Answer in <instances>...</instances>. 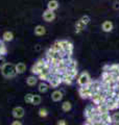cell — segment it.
<instances>
[{
  "instance_id": "cell-9",
  "label": "cell",
  "mask_w": 119,
  "mask_h": 125,
  "mask_svg": "<svg viewBox=\"0 0 119 125\" xmlns=\"http://www.w3.org/2000/svg\"><path fill=\"white\" fill-rule=\"evenodd\" d=\"M100 119L101 122L106 124V125H113V120H112V116L109 113L108 114H101L100 115Z\"/></svg>"
},
{
  "instance_id": "cell-28",
  "label": "cell",
  "mask_w": 119,
  "mask_h": 125,
  "mask_svg": "<svg viewBox=\"0 0 119 125\" xmlns=\"http://www.w3.org/2000/svg\"><path fill=\"white\" fill-rule=\"evenodd\" d=\"M33 98H34V94L28 93V94H26V95H25L24 100H25L26 103H31V102H33Z\"/></svg>"
},
{
  "instance_id": "cell-37",
  "label": "cell",
  "mask_w": 119,
  "mask_h": 125,
  "mask_svg": "<svg viewBox=\"0 0 119 125\" xmlns=\"http://www.w3.org/2000/svg\"><path fill=\"white\" fill-rule=\"evenodd\" d=\"M40 49H41V47H40V45H37V47H36V50H38V51H39Z\"/></svg>"
},
{
  "instance_id": "cell-23",
  "label": "cell",
  "mask_w": 119,
  "mask_h": 125,
  "mask_svg": "<svg viewBox=\"0 0 119 125\" xmlns=\"http://www.w3.org/2000/svg\"><path fill=\"white\" fill-rule=\"evenodd\" d=\"M67 70H77V64L74 60L71 58V61L67 64Z\"/></svg>"
},
{
  "instance_id": "cell-21",
  "label": "cell",
  "mask_w": 119,
  "mask_h": 125,
  "mask_svg": "<svg viewBox=\"0 0 119 125\" xmlns=\"http://www.w3.org/2000/svg\"><path fill=\"white\" fill-rule=\"evenodd\" d=\"M3 41H5V42H11V41H13V39H14V34L13 32H11V31H5L4 33H3Z\"/></svg>"
},
{
  "instance_id": "cell-36",
  "label": "cell",
  "mask_w": 119,
  "mask_h": 125,
  "mask_svg": "<svg viewBox=\"0 0 119 125\" xmlns=\"http://www.w3.org/2000/svg\"><path fill=\"white\" fill-rule=\"evenodd\" d=\"M5 45H4V42H3V41H0V49H1L2 48V47H4Z\"/></svg>"
},
{
  "instance_id": "cell-31",
  "label": "cell",
  "mask_w": 119,
  "mask_h": 125,
  "mask_svg": "<svg viewBox=\"0 0 119 125\" xmlns=\"http://www.w3.org/2000/svg\"><path fill=\"white\" fill-rule=\"evenodd\" d=\"M40 72H41V71H40V70L38 69V67H37L36 65H34L33 67H31V73H33L34 75H39Z\"/></svg>"
},
{
  "instance_id": "cell-16",
  "label": "cell",
  "mask_w": 119,
  "mask_h": 125,
  "mask_svg": "<svg viewBox=\"0 0 119 125\" xmlns=\"http://www.w3.org/2000/svg\"><path fill=\"white\" fill-rule=\"evenodd\" d=\"M48 89H49V84L45 83V81H42V83H39V92L40 93H46L47 91H48Z\"/></svg>"
},
{
  "instance_id": "cell-4",
  "label": "cell",
  "mask_w": 119,
  "mask_h": 125,
  "mask_svg": "<svg viewBox=\"0 0 119 125\" xmlns=\"http://www.w3.org/2000/svg\"><path fill=\"white\" fill-rule=\"evenodd\" d=\"M91 100H92V102L94 103V105H99V104H102V103L106 102V98H105L104 94H102V91L97 93V94L92 95Z\"/></svg>"
},
{
  "instance_id": "cell-27",
  "label": "cell",
  "mask_w": 119,
  "mask_h": 125,
  "mask_svg": "<svg viewBox=\"0 0 119 125\" xmlns=\"http://www.w3.org/2000/svg\"><path fill=\"white\" fill-rule=\"evenodd\" d=\"M67 75H69L71 77H73L75 78L77 76V70H66V72H65Z\"/></svg>"
},
{
  "instance_id": "cell-18",
  "label": "cell",
  "mask_w": 119,
  "mask_h": 125,
  "mask_svg": "<svg viewBox=\"0 0 119 125\" xmlns=\"http://www.w3.org/2000/svg\"><path fill=\"white\" fill-rule=\"evenodd\" d=\"M35 33L37 36H43V34L46 33V29L43 25H38L37 27L35 28Z\"/></svg>"
},
{
  "instance_id": "cell-30",
  "label": "cell",
  "mask_w": 119,
  "mask_h": 125,
  "mask_svg": "<svg viewBox=\"0 0 119 125\" xmlns=\"http://www.w3.org/2000/svg\"><path fill=\"white\" fill-rule=\"evenodd\" d=\"M79 20L84 23L85 25H87V24H89V22H90V17H89V16H87V15H85V16H83Z\"/></svg>"
},
{
  "instance_id": "cell-2",
  "label": "cell",
  "mask_w": 119,
  "mask_h": 125,
  "mask_svg": "<svg viewBox=\"0 0 119 125\" xmlns=\"http://www.w3.org/2000/svg\"><path fill=\"white\" fill-rule=\"evenodd\" d=\"M91 81V78L88 72H83L79 74V76L77 77V83L81 85V87H86L87 84Z\"/></svg>"
},
{
  "instance_id": "cell-32",
  "label": "cell",
  "mask_w": 119,
  "mask_h": 125,
  "mask_svg": "<svg viewBox=\"0 0 119 125\" xmlns=\"http://www.w3.org/2000/svg\"><path fill=\"white\" fill-rule=\"evenodd\" d=\"M5 64V60L4 57H3L2 55H0V68H2V66Z\"/></svg>"
},
{
  "instance_id": "cell-3",
  "label": "cell",
  "mask_w": 119,
  "mask_h": 125,
  "mask_svg": "<svg viewBox=\"0 0 119 125\" xmlns=\"http://www.w3.org/2000/svg\"><path fill=\"white\" fill-rule=\"evenodd\" d=\"M59 42H60V44H61V46H62L63 51L70 54V55H72V52H73V45H72V43L69 42V41H67V40H61Z\"/></svg>"
},
{
  "instance_id": "cell-6",
  "label": "cell",
  "mask_w": 119,
  "mask_h": 125,
  "mask_svg": "<svg viewBox=\"0 0 119 125\" xmlns=\"http://www.w3.org/2000/svg\"><path fill=\"white\" fill-rule=\"evenodd\" d=\"M12 113H13V116L18 120V119L22 118V117L24 116L25 111H24V108L21 107V106H16V107L13 108V112Z\"/></svg>"
},
{
  "instance_id": "cell-20",
  "label": "cell",
  "mask_w": 119,
  "mask_h": 125,
  "mask_svg": "<svg viewBox=\"0 0 119 125\" xmlns=\"http://www.w3.org/2000/svg\"><path fill=\"white\" fill-rule=\"evenodd\" d=\"M110 73L112 74H119V64H112L110 65V70H109Z\"/></svg>"
},
{
  "instance_id": "cell-33",
  "label": "cell",
  "mask_w": 119,
  "mask_h": 125,
  "mask_svg": "<svg viewBox=\"0 0 119 125\" xmlns=\"http://www.w3.org/2000/svg\"><path fill=\"white\" fill-rule=\"evenodd\" d=\"M57 125H67V122L65 120H60V121H58Z\"/></svg>"
},
{
  "instance_id": "cell-17",
  "label": "cell",
  "mask_w": 119,
  "mask_h": 125,
  "mask_svg": "<svg viewBox=\"0 0 119 125\" xmlns=\"http://www.w3.org/2000/svg\"><path fill=\"white\" fill-rule=\"evenodd\" d=\"M38 83V78L36 77L35 75H31L29 77H27L26 79V83L29 85V87H34V85H36Z\"/></svg>"
},
{
  "instance_id": "cell-15",
  "label": "cell",
  "mask_w": 119,
  "mask_h": 125,
  "mask_svg": "<svg viewBox=\"0 0 119 125\" xmlns=\"http://www.w3.org/2000/svg\"><path fill=\"white\" fill-rule=\"evenodd\" d=\"M73 79H74L73 77L67 75L66 73H64V74L62 75V83H65V84H71V83H73Z\"/></svg>"
},
{
  "instance_id": "cell-11",
  "label": "cell",
  "mask_w": 119,
  "mask_h": 125,
  "mask_svg": "<svg viewBox=\"0 0 119 125\" xmlns=\"http://www.w3.org/2000/svg\"><path fill=\"white\" fill-rule=\"evenodd\" d=\"M101 28L104 31H106V32H110V31H112V29H113V23L111 21H105L101 25Z\"/></svg>"
},
{
  "instance_id": "cell-25",
  "label": "cell",
  "mask_w": 119,
  "mask_h": 125,
  "mask_svg": "<svg viewBox=\"0 0 119 125\" xmlns=\"http://www.w3.org/2000/svg\"><path fill=\"white\" fill-rule=\"evenodd\" d=\"M41 101H42V98H41V96L40 95H34V98H33V103L34 105H38L41 103Z\"/></svg>"
},
{
  "instance_id": "cell-1",
  "label": "cell",
  "mask_w": 119,
  "mask_h": 125,
  "mask_svg": "<svg viewBox=\"0 0 119 125\" xmlns=\"http://www.w3.org/2000/svg\"><path fill=\"white\" fill-rule=\"evenodd\" d=\"M1 73L6 78L15 77L16 74H17V72H16V66L14 64H12V62H5L1 68Z\"/></svg>"
},
{
  "instance_id": "cell-8",
  "label": "cell",
  "mask_w": 119,
  "mask_h": 125,
  "mask_svg": "<svg viewBox=\"0 0 119 125\" xmlns=\"http://www.w3.org/2000/svg\"><path fill=\"white\" fill-rule=\"evenodd\" d=\"M43 19H44L46 22H51L55 19V14L53 13V11L46 10L44 13H43Z\"/></svg>"
},
{
  "instance_id": "cell-34",
  "label": "cell",
  "mask_w": 119,
  "mask_h": 125,
  "mask_svg": "<svg viewBox=\"0 0 119 125\" xmlns=\"http://www.w3.org/2000/svg\"><path fill=\"white\" fill-rule=\"evenodd\" d=\"M12 125H23V124H22V122H21V121H18V120H16V121H14V122L12 123Z\"/></svg>"
},
{
  "instance_id": "cell-13",
  "label": "cell",
  "mask_w": 119,
  "mask_h": 125,
  "mask_svg": "<svg viewBox=\"0 0 119 125\" xmlns=\"http://www.w3.org/2000/svg\"><path fill=\"white\" fill-rule=\"evenodd\" d=\"M59 7V2L57 0H50L47 4V10H51V11H54Z\"/></svg>"
},
{
  "instance_id": "cell-5",
  "label": "cell",
  "mask_w": 119,
  "mask_h": 125,
  "mask_svg": "<svg viewBox=\"0 0 119 125\" xmlns=\"http://www.w3.org/2000/svg\"><path fill=\"white\" fill-rule=\"evenodd\" d=\"M78 94L83 99H91V97H92V92L87 85L86 87H81V89L78 90Z\"/></svg>"
},
{
  "instance_id": "cell-22",
  "label": "cell",
  "mask_w": 119,
  "mask_h": 125,
  "mask_svg": "<svg viewBox=\"0 0 119 125\" xmlns=\"http://www.w3.org/2000/svg\"><path fill=\"white\" fill-rule=\"evenodd\" d=\"M50 49H52V50H54V51H57V52H62V51H63L62 46H61V44H60V42H59V41L54 42L53 44L51 45Z\"/></svg>"
},
{
  "instance_id": "cell-7",
  "label": "cell",
  "mask_w": 119,
  "mask_h": 125,
  "mask_svg": "<svg viewBox=\"0 0 119 125\" xmlns=\"http://www.w3.org/2000/svg\"><path fill=\"white\" fill-rule=\"evenodd\" d=\"M61 83H62V76H58V75H53V77L51 78V80L48 83L49 87H51V88H57Z\"/></svg>"
},
{
  "instance_id": "cell-38",
  "label": "cell",
  "mask_w": 119,
  "mask_h": 125,
  "mask_svg": "<svg viewBox=\"0 0 119 125\" xmlns=\"http://www.w3.org/2000/svg\"><path fill=\"white\" fill-rule=\"evenodd\" d=\"M84 125H86V124H84Z\"/></svg>"
},
{
  "instance_id": "cell-29",
  "label": "cell",
  "mask_w": 119,
  "mask_h": 125,
  "mask_svg": "<svg viewBox=\"0 0 119 125\" xmlns=\"http://www.w3.org/2000/svg\"><path fill=\"white\" fill-rule=\"evenodd\" d=\"M48 115V112H47L46 108H40L39 109V116L42 117V118H45V117Z\"/></svg>"
},
{
  "instance_id": "cell-35",
  "label": "cell",
  "mask_w": 119,
  "mask_h": 125,
  "mask_svg": "<svg viewBox=\"0 0 119 125\" xmlns=\"http://www.w3.org/2000/svg\"><path fill=\"white\" fill-rule=\"evenodd\" d=\"M114 9H115V10H119V2L114 3Z\"/></svg>"
},
{
  "instance_id": "cell-10",
  "label": "cell",
  "mask_w": 119,
  "mask_h": 125,
  "mask_svg": "<svg viewBox=\"0 0 119 125\" xmlns=\"http://www.w3.org/2000/svg\"><path fill=\"white\" fill-rule=\"evenodd\" d=\"M51 99H52L54 102H58V101H61L63 99V93L61 91H54L51 94Z\"/></svg>"
},
{
  "instance_id": "cell-12",
  "label": "cell",
  "mask_w": 119,
  "mask_h": 125,
  "mask_svg": "<svg viewBox=\"0 0 119 125\" xmlns=\"http://www.w3.org/2000/svg\"><path fill=\"white\" fill-rule=\"evenodd\" d=\"M26 71V65L24 62H18L16 65V72L17 74H23Z\"/></svg>"
},
{
  "instance_id": "cell-14",
  "label": "cell",
  "mask_w": 119,
  "mask_h": 125,
  "mask_svg": "<svg viewBox=\"0 0 119 125\" xmlns=\"http://www.w3.org/2000/svg\"><path fill=\"white\" fill-rule=\"evenodd\" d=\"M96 108H97V111H98V113H99V115H101V114H108V113L110 112L109 108H108V106L106 105V103L96 105Z\"/></svg>"
},
{
  "instance_id": "cell-26",
  "label": "cell",
  "mask_w": 119,
  "mask_h": 125,
  "mask_svg": "<svg viewBox=\"0 0 119 125\" xmlns=\"http://www.w3.org/2000/svg\"><path fill=\"white\" fill-rule=\"evenodd\" d=\"M112 120H113V124L115 125L119 124V113H114L112 115Z\"/></svg>"
},
{
  "instance_id": "cell-19",
  "label": "cell",
  "mask_w": 119,
  "mask_h": 125,
  "mask_svg": "<svg viewBox=\"0 0 119 125\" xmlns=\"http://www.w3.org/2000/svg\"><path fill=\"white\" fill-rule=\"evenodd\" d=\"M85 27H86V25L84 24V23H83L81 20H78V21L76 22V24H75V32L79 33L82 30L85 29Z\"/></svg>"
},
{
  "instance_id": "cell-24",
  "label": "cell",
  "mask_w": 119,
  "mask_h": 125,
  "mask_svg": "<svg viewBox=\"0 0 119 125\" xmlns=\"http://www.w3.org/2000/svg\"><path fill=\"white\" fill-rule=\"evenodd\" d=\"M71 108H72V105H71V103L69 102V101H65V102L62 104V109L64 112H66V113L70 112Z\"/></svg>"
}]
</instances>
